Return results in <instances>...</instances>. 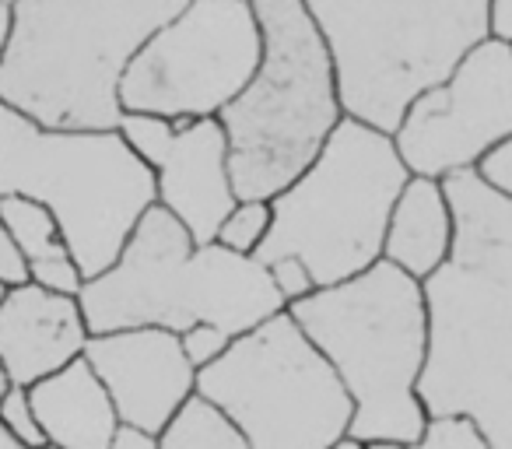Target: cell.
<instances>
[{"label": "cell", "mask_w": 512, "mask_h": 449, "mask_svg": "<svg viewBox=\"0 0 512 449\" xmlns=\"http://www.w3.org/2000/svg\"><path fill=\"white\" fill-rule=\"evenodd\" d=\"M456 239L421 281L428 362L418 397L428 418H470L491 449H512V200L477 172L442 179Z\"/></svg>", "instance_id": "6da1fadb"}, {"label": "cell", "mask_w": 512, "mask_h": 449, "mask_svg": "<svg viewBox=\"0 0 512 449\" xmlns=\"http://www.w3.org/2000/svg\"><path fill=\"white\" fill-rule=\"evenodd\" d=\"M190 0H15L0 102L43 130H116L130 60Z\"/></svg>", "instance_id": "7a4b0ae2"}, {"label": "cell", "mask_w": 512, "mask_h": 449, "mask_svg": "<svg viewBox=\"0 0 512 449\" xmlns=\"http://www.w3.org/2000/svg\"><path fill=\"white\" fill-rule=\"evenodd\" d=\"M302 334L334 365L355 404L348 439L362 446H411L428 425L418 397L428 362L425 288L379 260L334 288L288 306Z\"/></svg>", "instance_id": "3957f363"}, {"label": "cell", "mask_w": 512, "mask_h": 449, "mask_svg": "<svg viewBox=\"0 0 512 449\" xmlns=\"http://www.w3.org/2000/svg\"><path fill=\"white\" fill-rule=\"evenodd\" d=\"M264 57L253 81L218 123L228 137V169L239 200H274L295 183L344 113L337 67L302 0H253Z\"/></svg>", "instance_id": "277c9868"}, {"label": "cell", "mask_w": 512, "mask_h": 449, "mask_svg": "<svg viewBox=\"0 0 512 449\" xmlns=\"http://www.w3.org/2000/svg\"><path fill=\"white\" fill-rule=\"evenodd\" d=\"M337 67L344 113L376 130L491 39V0H302Z\"/></svg>", "instance_id": "5b68a950"}, {"label": "cell", "mask_w": 512, "mask_h": 449, "mask_svg": "<svg viewBox=\"0 0 512 449\" xmlns=\"http://www.w3.org/2000/svg\"><path fill=\"white\" fill-rule=\"evenodd\" d=\"M393 134L344 116L316 162L271 200V236L256 257L264 264L295 257L316 288H334L383 260L386 229L407 186Z\"/></svg>", "instance_id": "8992f818"}, {"label": "cell", "mask_w": 512, "mask_h": 449, "mask_svg": "<svg viewBox=\"0 0 512 449\" xmlns=\"http://www.w3.org/2000/svg\"><path fill=\"white\" fill-rule=\"evenodd\" d=\"M197 393L239 428L249 449H334L355 421L334 365L288 309L235 337L197 372Z\"/></svg>", "instance_id": "52a82bcc"}, {"label": "cell", "mask_w": 512, "mask_h": 449, "mask_svg": "<svg viewBox=\"0 0 512 449\" xmlns=\"http://www.w3.org/2000/svg\"><path fill=\"white\" fill-rule=\"evenodd\" d=\"M18 193L50 207L85 281L116 264L158 204L155 172L116 130H39L18 165Z\"/></svg>", "instance_id": "ba28073f"}, {"label": "cell", "mask_w": 512, "mask_h": 449, "mask_svg": "<svg viewBox=\"0 0 512 449\" xmlns=\"http://www.w3.org/2000/svg\"><path fill=\"white\" fill-rule=\"evenodd\" d=\"M260 57L253 0H190L130 60L120 106L165 120H214L253 81Z\"/></svg>", "instance_id": "9c48e42d"}, {"label": "cell", "mask_w": 512, "mask_h": 449, "mask_svg": "<svg viewBox=\"0 0 512 449\" xmlns=\"http://www.w3.org/2000/svg\"><path fill=\"white\" fill-rule=\"evenodd\" d=\"M512 137V43L484 39L446 81L421 92L393 130L411 176L449 179L474 172L495 144Z\"/></svg>", "instance_id": "30bf717a"}, {"label": "cell", "mask_w": 512, "mask_h": 449, "mask_svg": "<svg viewBox=\"0 0 512 449\" xmlns=\"http://www.w3.org/2000/svg\"><path fill=\"white\" fill-rule=\"evenodd\" d=\"M193 236L183 221L155 204L141 218L134 236L109 271L85 281L78 302L92 334H116V330H172L186 334L197 327L190 316V260Z\"/></svg>", "instance_id": "8fae6325"}, {"label": "cell", "mask_w": 512, "mask_h": 449, "mask_svg": "<svg viewBox=\"0 0 512 449\" xmlns=\"http://www.w3.org/2000/svg\"><path fill=\"white\" fill-rule=\"evenodd\" d=\"M85 362L102 379L123 425L162 435L165 425L197 393V369L172 330H116L92 334Z\"/></svg>", "instance_id": "7c38bea8"}, {"label": "cell", "mask_w": 512, "mask_h": 449, "mask_svg": "<svg viewBox=\"0 0 512 449\" xmlns=\"http://www.w3.org/2000/svg\"><path fill=\"white\" fill-rule=\"evenodd\" d=\"M92 330L71 295L46 292L22 281L4 288L0 299V369L11 386L32 390L43 379L57 376L71 362L85 358Z\"/></svg>", "instance_id": "4fadbf2b"}, {"label": "cell", "mask_w": 512, "mask_h": 449, "mask_svg": "<svg viewBox=\"0 0 512 449\" xmlns=\"http://www.w3.org/2000/svg\"><path fill=\"white\" fill-rule=\"evenodd\" d=\"M158 204L183 221L197 246L214 243L221 221L228 218L235 197L228 169V137L214 120H179V137L165 162L155 169Z\"/></svg>", "instance_id": "5bb4252c"}, {"label": "cell", "mask_w": 512, "mask_h": 449, "mask_svg": "<svg viewBox=\"0 0 512 449\" xmlns=\"http://www.w3.org/2000/svg\"><path fill=\"white\" fill-rule=\"evenodd\" d=\"M190 281L193 323H211V327L225 330L232 341L288 309L264 260L242 257L218 243L193 250Z\"/></svg>", "instance_id": "9a60e30c"}, {"label": "cell", "mask_w": 512, "mask_h": 449, "mask_svg": "<svg viewBox=\"0 0 512 449\" xmlns=\"http://www.w3.org/2000/svg\"><path fill=\"white\" fill-rule=\"evenodd\" d=\"M29 397L50 449H113L120 414L85 358L36 383Z\"/></svg>", "instance_id": "2e32d148"}, {"label": "cell", "mask_w": 512, "mask_h": 449, "mask_svg": "<svg viewBox=\"0 0 512 449\" xmlns=\"http://www.w3.org/2000/svg\"><path fill=\"white\" fill-rule=\"evenodd\" d=\"M453 239L456 221L446 186L439 179L411 176L390 214L383 260L411 274L414 281H428L449 260Z\"/></svg>", "instance_id": "e0dca14e"}, {"label": "cell", "mask_w": 512, "mask_h": 449, "mask_svg": "<svg viewBox=\"0 0 512 449\" xmlns=\"http://www.w3.org/2000/svg\"><path fill=\"white\" fill-rule=\"evenodd\" d=\"M0 225L8 232L18 257L25 260L29 278L50 264L74 260L53 211L46 204H39V200L25 197V193H11V197L0 200Z\"/></svg>", "instance_id": "ac0fdd59"}, {"label": "cell", "mask_w": 512, "mask_h": 449, "mask_svg": "<svg viewBox=\"0 0 512 449\" xmlns=\"http://www.w3.org/2000/svg\"><path fill=\"white\" fill-rule=\"evenodd\" d=\"M39 130L43 127H36L29 116L11 109L8 102H0V200L18 193V165H22L25 151L32 148ZM22 281H29L25 260L18 257L8 232L0 225V285L11 288V285H22Z\"/></svg>", "instance_id": "d6986e66"}, {"label": "cell", "mask_w": 512, "mask_h": 449, "mask_svg": "<svg viewBox=\"0 0 512 449\" xmlns=\"http://www.w3.org/2000/svg\"><path fill=\"white\" fill-rule=\"evenodd\" d=\"M158 449H249V442L211 400L193 393L158 435Z\"/></svg>", "instance_id": "ffe728a7"}, {"label": "cell", "mask_w": 512, "mask_h": 449, "mask_svg": "<svg viewBox=\"0 0 512 449\" xmlns=\"http://www.w3.org/2000/svg\"><path fill=\"white\" fill-rule=\"evenodd\" d=\"M271 236V200H239L221 221L214 243L242 257H256Z\"/></svg>", "instance_id": "44dd1931"}, {"label": "cell", "mask_w": 512, "mask_h": 449, "mask_svg": "<svg viewBox=\"0 0 512 449\" xmlns=\"http://www.w3.org/2000/svg\"><path fill=\"white\" fill-rule=\"evenodd\" d=\"M116 134L127 141V148L148 165L151 172L165 162V155L172 151L179 137V120H165V116H151V113H123Z\"/></svg>", "instance_id": "7402d4cb"}, {"label": "cell", "mask_w": 512, "mask_h": 449, "mask_svg": "<svg viewBox=\"0 0 512 449\" xmlns=\"http://www.w3.org/2000/svg\"><path fill=\"white\" fill-rule=\"evenodd\" d=\"M0 425L8 428V435L25 449H50L46 446L43 425H39L36 411H32V397L25 386H11L0 397Z\"/></svg>", "instance_id": "603a6c76"}, {"label": "cell", "mask_w": 512, "mask_h": 449, "mask_svg": "<svg viewBox=\"0 0 512 449\" xmlns=\"http://www.w3.org/2000/svg\"><path fill=\"white\" fill-rule=\"evenodd\" d=\"M404 449H491V442L470 418H428L421 439Z\"/></svg>", "instance_id": "cb8c5ba5"}, {"label": "cell", "mask_w": 512, "mask_h": 449, "mask_svg": "<svg viewBox=\"0 0 512 449\" xmlns=\"http://www.w3.org/2000/svg\"><path fill=\"white\" fill-rule=\"evenodd\" d=\"M179 341H183V351H186V358H190L193 369L204 372L207 365H214L221 355H225L232 337H228L225 330L211 327V323H197V327H190L186 334H179Z\"/></svg>", "instance_id": "d4e9b609"}, {"label": "cell", "mask_w": 512, "mask_h": 449, "mask_svg": "<svg viewBox=\"0 0 512 449\" xmlns=\"http://www.w3.org/2000/svg\"><path fill=\"white\" fill-rule=\"evenodd\" d=\"M267 271H271L274 288H278L281 299H285L288 306H295V302L309 299V295L316 292L313 274H309V267L302 264V260H295V257L274 260V264H267Z\"/></svg>", "instance_id": "484cf974"}, {"label": "cell", "mask_w": 512, "mask_h": 449, "mask_svg": "<svg viewBox=\"0 0 512 449\" xmlns=\"http://www.w3.org/2000/svg\"><path fill=\"white\" fill-rule=\"evenodd\" d=\"M474 172L481 176L484 186H491V190L498 193V197L512 200V137L495 144V148L481 158V165H477Z\"/></svg>", "instance_id": "4316f807"}, {"label": "cell", "mask_w": 512, "mask_h": 449, "mask_svg": "<svg viewBox=\"0 0 512 449\" xmlns=\"http://www.w3.org/2000/svg\"><path fill=\"white\" fill-rule=\"evenodd\" d=\"M113 449H158V435L120 421V428H116V435H113Z\"/></svg>", "instance_id": "83f0119b"}, {"label": "cell", "mask_w": 512, "mask_h": 449, "mask_svg": "<svg viewBox=\"0 0 512 449\" xmlns=\"http://www.w3.org/2000/svg\"><path fill=\"white\" fill-rule=\"evenodd\" d=\"M491 39L512 43V0H491Z\"/></svg>", "instance_id": "f1b7e54d"}, {"label": "cell", "mask_w": 512, "mask_h": 449, "mask_svg": "<svg viewBox=\"0 0 512 449\" xmlns=\"http://www.w3.org/2000/svg\"><path fill=\"white\" fill-rule=\"evenodd\" d=\"M8 39H11V4L0 0V64H4V53H8Z\"/></svg>", "instance_id": "f546056e"}, {"label": "cell", "mask_w": 512, "mask_h": 449, "mask_svg": "<svg viewBox=\"0 0 512 449\" xmlns=\"http://www.w3.org/2000/svg\"><path fill=\"white\" fill-rule=\"evenodd\" d=\"M0 449H25V446H18V442H15V439H11V435H8V428L0 425Z\"/></svg>", "instance_id": "4dcf8cb0"}, {"label": "cell", "mask_w": 512, "mask_h": 449, "mask_svg": "<svg viewBox=\"0 0 512 449\" xmlns=\"http://www.w3.org/2000/svg\"><path fill=\"white\" fill-rule=\"evenodd\" d=\"M4 288H8V285H0V299H4ZM8 390H11V379H8V372L0 369V397H4Z\"/></svg>", "instance_id": "1f68e13d"}, {"label": "cell", "mask_w": 512, "mask_h": 449, "mask_svg": "<svg viewBox=\"0 0 512 449\" xmlns=\"http://www.w3.org/2000/svg\"><path fill=\"white\" fill-rule=\"evenodd\" d=\"M334 449H369V446H362V442H355V439H344V442H337Z\"/></svg>", "instance_id": "d6a6232c"}, {"label": "cell", "mask_w": 512, "mask_h": 449, "mask_svg": "<svg viewBox=\"0 0 512 449\" xmlns=\"http://www.w3.org/2000/svg\"><path fill=\"white\" fill-rule=\"evenodd\" d=\"M369 449H404V446H369Z\"/></svg>", "instance_id": "836d02e7"}]
</instances>
